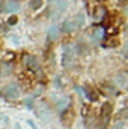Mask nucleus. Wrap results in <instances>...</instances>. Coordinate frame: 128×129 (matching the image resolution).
I'll list each match as a JSON object with an SVG mask.
<instances>
[{
  "mask_svg": "<svg viewBox=\"0 0 128 129\" xmlns=\"http://www.w3.org/2000/svg\"><path fill=\"white\" fill-rule=\"evenodd\" d=\"M74 54H75L74 47L72 45H65L63 56H62V63H63L65 68H68V66L72 64V62H74Z\"/></svg>",
  "mask_w": 128,
  "mask_h": 129,
  "instance_id": "3",
  "label": "nucleus"
},
{
  "mask_svg": "<svg viewBox=\"0 0 128 129\" xmlns=\"http://www.w3.org/2000/svg\"><path fill=\"white\" fill-rule=\"evenodd\" d=\"M27 123H29V126H30V129H36V126H35V123H33L32 120H27Z\"/></svg>",
  "mask_w": 128,
  "mask_h": 129,
  "instance_id": "17",
  "label": "nucleus"
},
{
  "mask_svg": "<svg viewBox=\"0 0 128 129\" xmlns=\"http://www.w3.org/2000/svg\"><path fill=\"white\" fill-rule=\"evenodd\" d=\"M32 101H33L32 98H27V99H26V105H27V107H32V104H33Z\"/></svg>",
  "mask_w": 128,
  "mask_h": 129,
  "instance_id": "16",
  "label": "nucleus"
},
{
  "mask_svg": "<svg viewBox=\"0 0 128 129\" xmlns=\"http://www.w3.org/2000/svg\"><path fill=\"white\" fill-rule=\"evenodd\" d=\"M8 23H9V24H11V26H14V24H15V23H17V17H11V18H9V21H8Z\"/></svg>",
  "mask_w": 128,
  "mask_h": 129,
  "instance_id": "15",
  "label": "nucleus"
},
{
  "mask_svg": "<svg viewBox=\"0 0 128 129\" xmlns=\"http://www.w3.org/2000/svg\"><path fill=\"white\" fill-rule=\"evenodd\" d=\"M104 29L102 27H98V29H95L94 30V39H102L104 38Z\"/></svg>",
  "mask_w": 128,
  "mask_h": 129,
  "instance_id": "9",
  "label": "nucleus"
},
{
  "mask_svg": "<svg viewBox=\"0 0 128 129\" xmlns=\"http://www.w3.org/2000/svg\"><path fill=\"white\" fill-rule=\"evenodd\" d=\"M18 9H20L18 0H5V3L2 5V12H6V14H12Z\"/></svg>",
  "mask_w": 128,
  "mask_h": 129,
  "instance_id": "5",
  "label": "nucleus"
},
{
  "mask_svg": "<svg viewBox=\"0 0 128 129\" xmlns=\"http://www.w3.org/2000/svg\"><path fill=\"white\" fill-rule=\"evenodd\" d=\"M75 29V26H74V23L72 21H63V24H62V32L63 33H71L72 30Z\"/></svg>",
  "mask_w": 128,
  "mask_h": 129,
  "instance_id": "8",
  "label": "nucleus"
},
{
  "mask_svg": "<svg viewBox=\"0 0 128 129\" xmlns=\"http://www.w3.org/2000/svg\"><path fill=\"white\" fill-rule=\"evenodd\" d=\"M83 23H84V15L83 14H77V17H75V23H74V26H83Z\"/></svg>",
  "mask_w": 128,
  "mask_h": 129,
  "instance_id": "11",
  "label": "nucleus"
},
{
  "mask_svg": "<svg viewBox=\"0 0 128 129\" xmlns=\"http://www.w3.org/2000/svg\"><path fill=\"white\" fill-rule=\"evenodd\" d=\"M15 129H20V125H18V123H17V125H15Z\"/></svg>",
  "mask_w": 128,
  "mask_h": 129,
  "instance_id": "18",
  "label": "nucleus"
},
{
  "mask_svg": "<svg viewBox=\"0 0 128 129\" xmlns=\"http://www.w3.org/2000/svg\"><path fill=\"white\" fill-rule=\"evenodd\" d=\"M104 15H105V8H98L96 9V12H95V18L96 20H102L104 18Z\"/></svg>",
  "mask_w": 128,
  "mask_h": 129,
  "instance_id": "10",
  "label": "nucleus"
},
{
  "mask_svg": "<svg viewBox=\"0 0 128 129\" xmlns=\"http://www.w3.org/2000/svg\"><path fill=\"white\" fill-rule=\"evenodd\" d=\"M110 114H112V105L110 104H104V107L101 108V128H105L109 125Z\"/></svg>",
  "mask_w": 128,
  "mask_h": 129,
  "instance_id": "4",
  "label": "nucleus"
},
{
  "mask_svg": "<svg viewBox=\"0 0 128 129\" xmlns=\"http://www.w3.org/2000/svg\"><path fill=\"white\" fill-rule=\"evenodd\" d=\"M59 38V27L56 26V24H53V26H50V29L47 30V39L48 41H56Z\"/></svg>",
  "mask_w": 128,
  "mask_h": 129,
  "instance_id": "6",
  "label": "nucleus"
},
{
  "mask_svg": "<svg viewBox=\"0 0 128 129\" xmlns=\"http://www.w3.org/2000/svg\"><path fill=\"white\" fill-rule=\"evenodd\" d=\"M113 129H125V122H118V123L113 126Z\"/></svg>",
  "mask_w": 128,
  "mask_h": 129,
  "instance_id": "14",
  "label": "nucleus"
},
{
  "mask_svg": "<svg viewBox=\"0 0 128 129\" xmlns=\"http://www.w3.org/2000/svg\"><path fill=\"white\" fill-rule=\"evenodd\" d=\"M2 95L6 99H17V98L20 96V87L15 83H11V84H8V86L3 87Z\"/></svg>",
  "mask_w": 128,
  "mask_h": 129,
  "instance_id": "2",
  "label": "nucleus"
},
{
  "mask_svg": "<svg viewBox=\"0 0 128 129\" xmlns=\"http://www.w3.org/2000/svg\"><path fill=\"white\" fill-rule=\"evenodd\" d=\"M69 107V99L68 98H63V99H60L57 104H56V111L57 113H62L65 108H68Z\"/></svg>",
  "mask_w": 128,
  "mask_h": 129,
  "instance_id": "7",
  "label": "nucleus"
},
{
  "mask_svg": "<svg viewBox=\"0 0 128 129\" xmlns=\"http://www.w3.org/2000/svg\"><path fill=\"white\" fill-rule=\"evenodd\" d=\"M116 80L119 81V86H121V87H124V86H125V81H127V80H125V75H118V78H116Z\"/></svg>",
  "mask_w": 128,
  "mask_h": 129,
  "instance_id": "13",
  "label": "nucleus"
},
{
  "mask_svg": "<svg viewBox=\"0 0 128 129\" xmlns=\"http://www.w3.org/2000/svg\"><path fill=\"white\" fill-rule=\"evenodd\" d=\"M41 6H42V0H30V8H32L33 11L39 9Z\"/></svg>",
  "mask_w": 128,
  "mask_h": 129,
  "instance_id": "12",
  "label": "nucleus"
},
{
  "mask_svg": "<svg viewBox=\"0 0 128 129\" xmlns=\"http://www.w3.org/2000/svg\"><path fill=\"white\" fill-rule=\"evenodd\" d=\"M68 3L66 0H51V18H57L60 17V14H63L66 9Z\"/></svg>",
  "mask_w": 128,
  "mask_h": 129,
  "instance_id": "1",
  "label": "nucleus"
}]
</instances>
